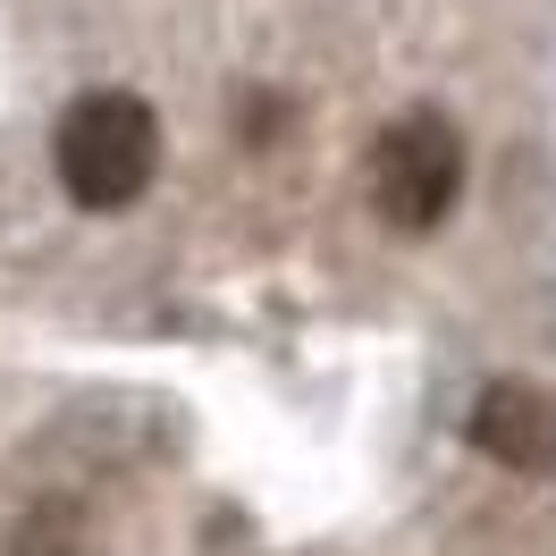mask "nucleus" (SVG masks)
I'll return each mask as SVG.
<instances>
[{
	"label": "nucleus",
	"mask_w": 556,
	"mask_h": 556,
	"mask_svg": "<svg viewBox=\"0 0 556 556\" xmlns=\"http://www.w3.org/2000/svg\"><path fill=\"white\" fill-rule=\"evenodd\" d=\"M472 447L489 464H506V472H548L556 464V396L531 380H497L481 388V405H472Z\"/></svg>",
	"instance_id": "3"
},
{
	"label": "nucleus",
	"mask_w": 556,
	"mask_h": 556,
	"mask_svg": "<svg viewBox=\"0 0 556 556\" xmlns=\"http://www.w3.org/2000/svg\"><path fill=\"white\" fill-rule=\"evenodd\" d=\"M363 203L380 211V228H396V237H430L464 203V136H455L447 110H405V118H388L371 136Z\"/></svg>",
	"instance_id": "2"
},
{
	"label": "nucleus",
	"mask_w": 556,
	"mask_h": 556,
	"mask_svg": "<svg viewBox=\"0 0 556 556\" xmlns=\"http://www.w3.org/2000/svg\"><path fill=\"white\" fill-rule=\"evenodd\" d=\"M51 169L68 186L76 211H127L143 203V186L161 177V118L143 93H76L60 136H51Z\"/></svg>",
	"instance_id": "1"
}]
</instances>
